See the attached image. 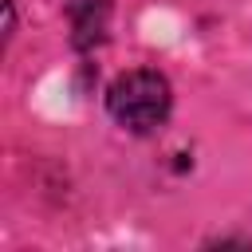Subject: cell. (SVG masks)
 I'll use <instances>...</instances> for the list:
<instances>
[{
  "label": "cell",
  "mask_w": 252,
  "mask_h": 252,
  "mask_svg": "<svg viewBox=\"0 0 252 252\" xmlns=\"http://www.w3.org/2000/svg\"><path fill=\"white\" fill-rule=\"evenodd\" d=\"M169 110H173L169 79L154 67L122 71L106 87V114L130 134H154L158 126H165Z\"/></svg>",
  "instance_id": "obj_1"
},
{
  "label": "cell",
  "mask_w": 252,
  "mask_h": 252,
  "mask_svg": "<svg viewBox=\"0 0 252 252\" xmlns=\"http://www.w3.org/2000/svg\"><path fill=\"white\" fill-rule=\"evenodd\" d=\"M110 4L106 0H71V28H75V47H91L106 35Z\"/></svg>",
  "instance_id": "obj_2"
},
{
  "label": "cell",
  "mask_w": 252,
  "mask_h": 252,
  "mask_svg": "<svg viewBox=\"0 0 252 252\" xmlns=\"http://www.w3.org/2000/svg\"><path fill=\"white\" fill-rule=\"evenodd\" d=\"M16 32V12H12V0H4V39H12Z\"/></svg>",
  "instance_id": "obj_3"
}]
</instances>
